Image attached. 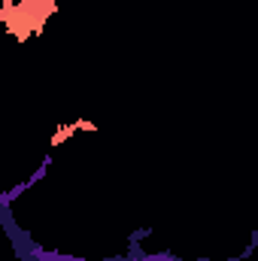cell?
Listing matches in <instances>:
<instances>
[{
  "label": "cell",
  "instance_id": "obj_1",
  "mask_svg": "<svg viewBox=\"0 0 258 261\" xmlns=\"http://www.w3.org/2000/svg\"><path fill=\"white\" fill-rule=\"evenodd\" d=\"M55 12V0H3V24L15 40L37 37Z\"/></svg>",
  "mask_w": 258,
  "mask_h": 261
},
{
  "label": "cell",
  "instance_id": "obj_2",
  "mask_svg": "<svg viewBox=\"0 0 258 261\" xmlns=\"http://www.w3.org/2000/svg\"><path fill=\"white\" fill-rule=\"evenodd\" d=\"M76 130H97L94 122H88V119H76V122H64V125H58L55 134L49 137V146H61L67 137H73Z\"/></svg>",
  "mask_w": 258,
  "mask_h": 261
}]
</instances>
